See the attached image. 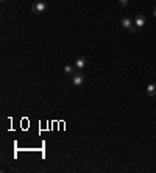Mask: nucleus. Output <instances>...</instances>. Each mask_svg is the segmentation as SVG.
I'll list each match as a JSON object with an SVG mask.
<instances>
[{"instance_id":"4","label":"nucleus","mask_w":156,"mask_h":173,"mask_svg":"<svg viewBox=\"0 0 156 173\" xmlns=\"http://www.w3.org/2000/svg\"><path fill=\"white\" fill-rule=\"evenodd\" d=\"M120 24H122L123 28H128V30H130V27H133V25H134V22L130 19V17H123V19L120 20Z\"/></svg>"},{"instance_id":"3","label":"nucleus","mask_w":156,"mask_h":173,"mask_svg":"<svg viewBox=\"0 0 156 173\" xmlns=\"http://www.w3.org/2000/svg\"><path fill=\"white\" fill-rule=\"evenodd\" d=\"M134 25L137 27V28H142V27L145 25V16L144 14H137L134 17Z\"/></svg>"},{"instance_id":"9","label":"nucleus","mask_w":156,"mask_h":173,"mask_svg":"<svg viewBox=\"0 0 156 173\" xmlns=\"http://www.w3.org/2000/svg\"><path fill=\"white\" fill-rule=\"evenodd\" d=\"M119 3H120L122 6H126L128 5V0H119Z\"/></svg>"},{"instance_id":"6","label":"nucleus","mask_w":156,"mask_h":173,"mask_svg":"<svg viewBox=\"0 0 156 173\" xmlns=\"http://www.w3.org/2000/svg\"><path fill=\"white\" fill-rule=\"evenodd\" d=\"M147 94L150 97H154L156 95V84H148L147 86Z\"/></svg>"},{"instance_id":"11","label":"nucleus","mask_w":156,"mask_h":173,"mask_svg":"<svg viewBox=\"0 0 156 173\" xmlns=\"http://www.w3.org/2000/svg\"><path fill=\"white\" fill-rule=\"evenodd\" d=\"M2 2H6V0H2Z\"/></svg>"},{"instance_id":"8","label":"nucleus","mask_w":156,"mask_h":173,"mask_svg":"<svg viewBox=\"0 0 156 173\" xmlns=\"http://www.w3.org/2000/svg\"><path fill=\"white\" fill-rule=\"evenodd\" d=\"M137 30H139V28H137V27H136V25H133V27H130V31H131V33H136Z\"/></svg>"},{"instance_id":"5","label":"nucleus","mask_w":156,"mask_h":173,"mask_svg":"<svg viewBox=\"0 0 156 173\" xmlns=\"http://www.w3.org/2000/svg\"><path fill=\"white\" fill-rule=\"evenodd\" d=\"M84 66H86V58H78V59L75 61V67H77L78 70L84 69Z\"/></svg>"},{"instance_id":"1","label":"nucleus","mask_w":156,"mask_h":173,"mask_svg":"<svg viewBox=\"0 0 156 173\" xmlns=\"http://www.w3.org/2000/svg\"><path fill=\"white\" fill-rule=\"evenodd\" d=\"M45 10H47V3L42 2V0H41V2H36V3L31 5V11H33L34 14H42Z\"/></svg>"},{"instance_id":"10","label":"nucleus","mask_w":156,"mask_h":173,"mask_svg":"<svg viewBox=\"0 0 156 173\" xmlns=\"http://www.w3.org/2000/svg\"><path fill=\"white\" fill-rule=\"evenodd\" d=\"M153 16L156 17V6H154V10H153Z\"/></svg>"},{"instance_id":"2","label":"nucleus","mask_w":156,"mask_h":173,"mask_svg":"<svg viewBox=\"0 0 156 173\" xmlns=\"http://www.w3.org/2000/svg\"><path fill=\"white\" fill-rule=\"evenodd\" d=\"M72 83L75 84V86L84 84V75L81 74V72H77V74H73V75H72Z\"/></svg>"},{"instance_id":"7","label":"nucleus","mask_w":156,"mask_h":173,"mask_svg":"<svg viewBox=\"0 0 156 173\" xmlns=\"http://www.w3.org/2000/svg\"><path fill=\"white\" fill-rule=\"evenodd\" d=\"M75 69L77 67H73V66H66V67H64V72H66L67 75H73V74H75Z\"/></svg>"}]
</instances>
